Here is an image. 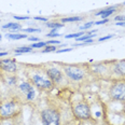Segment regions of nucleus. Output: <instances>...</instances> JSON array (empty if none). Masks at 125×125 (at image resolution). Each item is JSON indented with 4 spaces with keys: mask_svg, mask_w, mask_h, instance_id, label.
Here are the masks:
<instances>
[{
    "mask_svg": "<svg viewBox=\"0 0 125 125\" xmlns=\"http://www.w3.org/2000/svg\"><path fill=\"white\" fill-rule=\"evenodd\" d=\"M6 55H8L7 52H0V56H6Z\"/></svg>",
    "mask_w": 125,
    "mask_h": 125,
    "instance_id": "473e14b6",
    "label": "nucleus"
},
{
    "mask_svg": "<svg viewBox=\"0 0 125 125\" xmlns=\"http://www.w3.org/2000/svg\"><path fill=\"white\" fill-rule=\"evenodd\" d=\"M108 22H109V20L105 19V20H103V21H98V22H95L94 24H95V25H103V24H106V23H108Z\"/></svg>",
    "mask_w": 125,
    "mask_h": 125,
    "instance_id": "5701e85b",
    "label": "nucleus"
},
{
    "mask_svg": "<svg viewBox=\"0 0 125 125\" xmlns=\"http://www.w3.org/2000/svg\"><path fill=\"white\" fill-rule=\"evenodd\" d=\"M82 17L80 16H72V17H65V19H62L61 22L64 24V23H73V22H78V21H81Z\"/></svg>",
    "mask_w": 125,
    "mask_h": 125,
    "instance_id": "4468645a",
    "label": "nucleus"
},
{
    "mask_svg": "<svg viewBox=\"0 0 125 125\" xmlns=\"http://www.w3.org/2000/svg\"><path fill=\"white\" fill-rule=\"evenodd\" d=\"M56 51V46L54 45H49V46H45V48L43 49V53H49V52H54Z\"/></svg>",
    "mask_w": 125,
    "mask_h": 125,
    "instance_id": "6ab92c4d",
    "label": "nucleus"
},
{
    "mask_svg": "<svg viewBox=\"0 0 125 125\" xmlns=\"http://www.w3.org/2000/svg\"><path fill=\"white\" fill-rule=\"evenodd\" d=\"M45 43L46 44H59L61 42H59L58 40H49V41H46Z\"/></svg>",
    "mask_w": 125,
    "mask_h": 125,
    "instance_id": "393cba45",
    "label": "nucleus"
},
{
    "mask_svg": "<svg viewBox=\"0 0 125 125\" xmlns=\"http://www.w3.org/2000/svg\"><path fill=\"white\" fill-rule=\"evenodd\" d=\"M112 37H114L113 35H109V36H106V37H103V38L98 39V41H99V42H101V41H105V40H108V39H111Z\"/></svg>",
    "mask_w": 125,
    "mask_h": 125,
    "instance_id": "b1692460",
    "label": "nucleus"
},
{
    "mask_svg": "<svg viewBox=\"0 0 125 125\" xmlns=\"http://www.w3.org/2000/svg\"><path fill=\"white\" fill-rule=\"evenodd\" d=\"M84 35V32L83 31H80V32H75V33H70V35H67L66 37V39H71V38H79V37H81V36H83Z\"/></svg>",
    "mask_w": 125,
    "mask_h": 125,
    "instance_id": "dca6fc26",
    "label": "nucleus"
},
{
    "mask_svg": "<svg viewBox=\"0 0 125 125\" xmlns=\"http://www.w3.org/2000/svg\"><path fill=\"white\" fill-rule=\"evenodd\" d=\"M32 51V48H28V46H22V48H17L15 49V52L16 53H28V52H31Z\"/></svg>",
    "mask_w": 125,
    "mask_h": 125,
    "instance_id": "2eb2a0df",
    "label": "nucleus"
},
{
    "mask_svg": "<svg viewBox=\"0 0 125 125\" xmlns=\"http://www.w3.org/2000/svg\"><path fill=\"white\" fill-rule=\"evenodd\" d=\"M25 32H40L41 29H38V28H26V29H23Z\"/></svg>",
    "mask_w": 125,
    "mask_h": 125,
    "instance_id": "aec40b11",
    "label": "nucleus"
},
{
    "mask_svg": "<svg viewBox=\"0 0 125 125\" xmlns=\"http://www.w3.org/2000/svg\"><path fill=\"white\" fill-rule=\"evenodd\" d=\"M1 39H2V36H1V35H0V41H1Z\"/></svg>",
    "mask_w": 125,
    "mask_h": 125,
    "instance_id": "72a5a7b5",
    "label": "nucleus"
},
{
    "mask_svg": "<svg viewBox=\"0 0 125 125\" xmlns=\"http://www.w3.org/2000/svg\"><path fill=\"white\" fill-rule=\"evenodd\" d=\"M29 41H36V42H40V39L39 38H36V37H31V38H28Z\"/></svg>",
    "mask_w": 125,
    "mask_h": 125,
    "instance_id": "bb28decb",
    "label": "nucleus"
},
{
    "mask_svg": "<svg viewBox=\"0 0 125 125\" xmlns=\"http://www.w3.org/2000/svg\"><path fill=\"white\" fill-rule=\"evenodd\" d=\"M35 20H38V21H41V22H46L48 19H44V17H40V16H36Z\"/></svg>",
    "mask_w": 125,
    "mask_h": 125,
    "instance_id": "cd10ccee",
    "label": "nucleus"
},
{
    "mask_svg": "<svg viewBox=\"0 0 125 125\" xmlns=\"http://www.w3.org/2000/svg\"><path fill=\"white\" fill-rule=\"evenodd\" d=\"M94 24V23L93 22H90V23H86V24H85L84 26H82V27H81V29L82 30H85V29H88V28H91V27H92V25Z\"/></svg>",
    "mask_w": 125,
    "mask_h": 125,
    "instance_id": "4be33fe9",
    "label": "nucleus"
},
{
    "mask_svg": "<svg viewBox=\"0 0 125 125\" xmlns=\"http://www.w3.org/2000/svg\"><path fill=\"white\" fill-rule=\"evenodd\" d=\"M1 125H14L12 123V122H10V121H6V122H3Z\"/></svg>",
    "mask_w": 125,
    "mask_h": 125,
    "instance_id": "7c9ffc66",
    "label": "nucleus"
},
{
    "mask_svg": "<svg viewBox=\"0 0 125 125\" xmlns=\"http://www.w3.org/2000/svg\"><path fill=\"white\" fill-rule=\"evenodd\" d=\"M6 37L11 40H22V39L27 38V36L24 33H7Z\"/></svg>",
    "mask_w": 125,
    "mask_h": 125,
    "instance_id": "f8f14e48",
    "label": "nucleus"
},
{
    "mask_svg": "<svg viewBox=\"0 0 125 125\" xmlns=\"http://www.w3.org/2000/svg\"><path fill=\"white\" fill-rule=\"evenodd\" d=\"M42 125H61L59 112L54 108H46L41 112Z\"/></svg>",
    "mask_w": 125,
    "mask_h": 125,
    "instance_id": "39448f33",
    "label": "nucleus"
},
{
    "mask_svg": "<svg viewBox=\"0 0 125 125\" xmlns=\"http://www.w3.org/2000/svg\"><path fill=\"white\" fill-rule=\"evenodd\" d=\"M0 69L8 73H14L17 69V66L13 59H1L0 61Z\"/></svg>",
    "mask_w": 125,
    "mask_h": 125,
    "instance_id": "9d476101",
    "label": "nucleus"
},
{
    "mask_svg": "<svg viewBox=\"0 0 125 125\" xmlns=\"http://www.w3.org/2000/svg\"><path fill=\"white\" fill-rule=\"evenodd\" d=\"M62 67L65 74L72 81L80 82L84 79L85 70L83 69L82 66H79V65H62Z\"/></svg>",
    "mask_w": 125,
    "mask_h": 125,
    "instance_id": "20e7f679",
    "label": "nucleus"
},
{
    "mask_svg": "<svg viewBox=\"0 0 125 125\" xmlns=\"http://www.w3.org/2000/svg\"><path fill=\"white\" fill-rule=\"evenodd\" d=\"M48 27H51V28H62L64 27V24L62 23H48Z\"/></svg>",
    "mask_w": 125,
    "mask_h": 125,
    "instance_id": "f3484780",
    "label": "nucleus"
},
{
    "mask_svg": "<svg viewBox=\"0 0 125 125\" xmlns=\"http://www.w3.org/2000/svg\"><path fill=\"white\" fill-rule=\"evenodd\" d=\"M2 28H3V29H10V30L11 29H13V30H21L22 29L19 23H8V24L2 26Z\"/></svg>",
    "mask_w": 125,
    "mask_h": 125,
    "instance_id": "ddd939ff",
    "label": "nucleus"
},
{
    "mask_svg": "<svg viewBox=\"0 0 125 125\" xmlns=\"http://www.w3.org/2000/svg\"><path fill=\"white\" fill-rule=\"evenodd\" d=\"M14 19L15 20H29V17L28 16H16V15H14Z\"/></svg>",
    "mask_w": 125,
    "mask_h": 125,
    "instance_id": "a878e982",
    "label": "nucleus"
},
{
    "mask_svg": "<svg viewBox=\"0 0 125 125\" xmlns=\"http://www.w3.org/2000/svg\"><path fill=\"white\" fill-rule=\"evenodd\" d=\"M20 92L24 95L26 101H32L36 98V88L29 81H23L19 85Z\"/></svg>",
    "mask_w": 125,
    "mask_h": 125,
    "instance_id": "0eeeda50",
    "label": "nucleus"
},
{
    "mask_svg": "<svg viewBox=\"0 0 125 125\" xmlns=\"http://www.w3.org/2000/svg\"><path fill=\"white\" fill-rule=\"evenodd\" d=\"M45 73L54 85L59 84V83L62 81V70L59 68H57V67H54V66L46 67Z\"/></svg>",
    "mask_w": 125,
    "mask_h": 125,
    "instance_id": "6e6552de",
    "label": "nucleus"
},
{
    "mask_svg": "<svg viewBox=\"0 0 125 125\" xmlns=\"http://www.w3.org/2000/svg\"><path fill=\"white\" fill-rule=\"evenodd\" d=\"M114 21H115V22H124V21H125V16H124V15H119V16H115V17H114Z\"/></svg>",
    "mask_w": 125,
    "mask_h": 125,
    "instance_id": "412c9836",
    "label": "nucleus"
},
{
    "mask_svg": "<svg viewBox=\"0 0 125 125\" xmlns=\"http://www.w3.org/2000/svg\"><path fill=\"white\" fill-rule=\"evenodd\" d=\"M28 78L31 84L41 91H51L54 87V84L45 73V70H36L28 75Z\"/></svg>",
    "mask_w": 125,
    "mask_h": 125,
    "instance_id": "f257e3e1",
    "label": "nucleus"
},
{
    "mask_svg": "<svg viewBox=\"0 0 125 125\" xmlns=\"http://www.w3.org/2000/svg\"><path fill=\"white\" fill-rule=\"evenodd\" d=\"M20 111V103L16 99H9L0 104V118L9 120L17 115Z\"/></svg>",
    "mask_w": 125,
    "mask_h": 125,
    "instance_id": "f03ea898",
    "label": "nucleus"
},
{
    "mask_svg": "<svg viewBox=\"0 0 125 125\" xmlns=\"http://www.w3.org/2000/svg\"><path fill=\"white\" fill-rule=\"evenodd\" d=\"M111 99L125 103V79H118L112 83L109 90Z\"/></svg>",
    "mask_w": 125,
    "mask_h": 125,
    "instance_id": "7ed1b4c3",
    "label": "nucleus"
},
{
    "mask_svg": "<svg viewBox=\"0 0 125 125\" xmlns=\"http://www.w3.org/2000/svg\"><path fill=\"white\" fill-rule=\"evenodd\" d=\"M72 49H62V50H59V51H57L58 53H64V52H70Z\"/></svg>",
    "mask_w": 125,
    "mask_h": 125,
    "instance_id": "c756f323",
    "label": "nucleus"
},
{
    "mask_svg": "<svg viewBox=\"0 0 125 125\" xmlns=\"http://www.w3.org/2000/svg\"><path fill=\"white\" fill-rule=\"evenodd\" d=\"M111 71L114 74H116L120 79H125V59L123 61L114 62L112 64V69Z\"/></svg>",
    "mask_w": 125,
    "mask_h": 125,
    "instance_id": "1a4fd4ad",
    "label": "nucleus"
},
{
    "mask_svg": "<svg viewBox=\"0 0 125 125\" xmlns=\"http://www.w3.org/2000/svg\"><path fill=\"white\" fill-rule=\"evenodd\" d=\"M14 125H21V124H20V123H17V124H14Z\"/></svg>",
    "mask_w": 125,
    "mask_h": 125,
    "instance_id": "f704fd0d",
    "label": "nucleus"
},
{
    "mask_svg": "<svg viewBox=\"0 0 125 125\" xmlns=\"http://www.w3.org/2000/svg\"><path fill=\"white\" fill-rule=\"evenodd\" d=\"M59 33H56V32H50L48 35V37H58Z\"/></svg>",
    "mask_w": 125,
    "mask_h": 125,
    "instance_id": "c85d7f7f",
    "label": "nucleus"
},
{
    "mask_svg": "<svg viewBox=\"0 0 125 125\" xmlns=\"http://www.w3.org/2000/svg\"><path fill=\"white\" fill-rule=\"evenodd\" d=\"M45 45H46L45 42H42V41H40V42L33 43L32 45H31V48H32V49H40V48H43V46H45Z\"/></svg>",
    "mask_w": 125,
    "mask_h": 125,
    "instance_id": "a211bd4d",
    "label": "nucleus"
},
{
    "mask_svg": "<svg viewBox=\"0 0 125 125\" xmlns=\"http://www.w3.org/2000/svg\"><path fill=\"white\" fill-rule=\"evenodd\" d=\"M73 114L78 120L86 121L91 118V109L86 103H78L73 106Z\"/></svg>",
    "mask_w": 125,
    "mask_h": 125,
    "instance_id": "423d86ee",
    "label": "nucleus"
},
{
    "mask_svg": "<svg viewBox=\"0 0 125 125\" xmlns=\"http://www.w3.org/2000/svg\"><path fill=\"white\" fill-rule=\"evenodd\" d=\"M116 8H118V6H113V7H110V8H106V9L101 10V11H99V12H96L95 15H97V16H101L104 20H105V19H107L108 16H110L111 14H113V13L116 11Z\"/></svg>",
    "mask_w": 125,
    "mask_h": 125,
    "instance_id": "9b49d317",
    "label": "nucleus"
},
{
    "mask_svg": "<svg viewBox=\"0 0 125 125\" xmlns=\"http://www.w3.org/2000/svg\"><path fill=\"white\" fill-rule=\"evenodd\" d=\"M116 25L118 26H125V21L124 22H116Z\"/></svg>",
    "mask_w": 125,
    "mask_h": 125,
    "instance_id": "2f4dec72",
    "label": "nucleus"
}]
</instances>
